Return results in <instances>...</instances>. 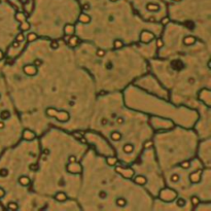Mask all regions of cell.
Here are the masks:
<instances>
[{
    "instance_id": "obj_50",
    "label": "cell",
    "mask_w": 211,
    "mask_h": 211,
    "mask_svg": "<svg viewBox=\"0 0 211 211\" xmlns=\"http://www.w3.org/2000/svg\"><path fill=\"white\" fill-rule=\"evenodd\" d=\"M118 124H122V123H124V120H123V118H118Z\"/></svg>"
},
{
    "instance_id": "obj_15",
    "label": "cell",
    "mask_w": 211,
    "mask_h": 211,
    "mask_svg": "<svg viewBox=\"0 0 211 211\" xmlns=\"http://www.w3.org/2000/svg\"><path fill=\"white\" fill-rule=\"evenodd\" d=\"M55 199L57 201H60V202H64L67 200V195L65 193H58L57 195L55 196Z\"/></svg>"
},
{
    "instance_id": "obj_37",
    "label": "cell",
    "mask_w": 211,
    "mask_h": 211,
    "mask_svg": "<svg viewBox=\"0 0 211 211\" xmlns=\"http://www.w3.org/2000/svg\"><path fill=\"white\" fill-rule=\"evenodd\" d=\"M152 140H148V141H146V142L144 143V148H145V149L152 147Z\"/></svg>"
},
{
    "instance_id": "obj_24",
    "label": "cell",
    "mask_w": 211,
    "mask_h": 211,
    "mask_svg": "<svg viewBox=\"0 0 211 211\" xmlns=\"http://www.w3.org/2000/svg\"><path fill=\"white\" fill-rule=\"evenodd\" d=\"M9 116H10V113H9V111H7V110H3V111L0 112V118L2 120L9 118Z\"/></svg>"
},
{
    "instance_id": "obj_51",
    "label": "cell",
    "mask_w": 211,
    "mask_h": 211,
    "mask_svg": "<svg viewBox=\"0 0 211 211\" xmlns=\"http://www.w3.org/2000/svg\"><path fill=\"white\" fill-rule=\"evenodd\" d=\"M148 20H149L150 22H154V18H149V19H148Z\"/></svg>"
},
{
    "instance_id": "obj_20",
    "label": "cell",
    "mask_w": 211,
    "mask_h": 211,
    "mask_svg": "<svg viewBox=\"0 0 211 211\" xmlns=\"http://www.w3.org/2000/svg\"><path fill=\"white\" fill-rule=\"evenodd\" d=\"M15 18L19 22H23V21H26V15L24 12H17Z\"/></svg>"
},
{
    "instance_id": "obj_7",
    "label": "cell",
    "mask_w": 211,
    "mask_h": 211,
    "mask_svg": "<svg viewBox=\"0 0 211 211\" xmlns=\"http://www.w3.org/2000/svg\"><path fill=\"white\" fill-rule=\"evenodd\" d=\"M201 173H202V170L201 169H198L196 172L192 173L190 175V179H191L192 183H198V182L201 181Z\"/></svg>"
},
{
    "instance_id": "obj_1",
    "label": "cell",
    "mask_w": 211,
    "mask_h": 211,
    "mask_svg": "<svg viewBox=\"0 0 211 211\" xmlns=\"http://www.w3.org/2000/svg\"><path fill=\"white\" fill-rule=\"evenodd\" d=\"M46 112L48 116L56 118L59 122H63V123L68 122L69 118H70V114H69L67 111H65V110H63V111H58L57 109L53 108V107H48V108H46Z\"/></svg>"
},
{
    "instance_id": "obj_10",
    "label": "cell",
    "mask_w": 211,
    "mask_h": 211,
    "mask_svg": "<svg viewBox=\"0 0 211 211\" xmlns=\"http://www.w3.org/2000/svg\"><path fill=\"white\" fill-rule=\"evenodd\" d=\"M78 19H80V22H82V24H88L91 22V17L89 15L84 14V12H82L80 15V17H78Z\"/></svg>"
},
{
    "instance_id": "obj_36",
    "label": "cell",
    "mask_w": 211,
    "mask_h": 211,
    "mask_svg": "<svg viewBox=\"0 0 211 211\" xmlns=\"http://www.w3.org/2000/svg\"><path fill=\"white\" fill-rule=\"evenodd\" d=\"M179 180V175H177V174H173L172 176H171V181H173V182H177Z\"/></svg>"
},
{
    "instance_id": "obj_9",
    "label": "cell",
    "mask_w": 211,
    "mask_h": 211,
    "mask_svg": "<svg viewBox=\"0 0 211 211\" xmlns=\"http://www.w3.org/2000/svg\"><path fill=\"white\" fill-rule=\"evenodd\" d=\"M64 32H65L66 35H68V36H71V35H74V26L71 25V24H66L65 27H64Z\"/></svg>"
},
{
    "instance_id": "obj_25",
    "label": "cell",
    "mask_w": 211,
    "mask_h": 211,
    "mask_svg": "<svg viewBox=\"0 0 211 211\" xmlns=\"http://www.w3.org/2000/svg\"><path fill=\"white\" fill-rule=\"evenodd\" d=\"M7 208H8L9 210H18L19 205L17 204L16 202H9L8 204H7Z\"/></svg>"
},
{
    "instance_id": "obj_18",
    "label": "cell",
    "mask_w": 211,
    "mask_h": 211,
    "mask_svg": "<svg viewBox=\"0 0 211 211\" xmlns=\"http://www.w3.org/2000/svg\"><path fill=\"white\" fill-rule=\"evenodd\" d=\"M123 149H124V152H126V154H131V152H133V150H134V145L128 143V144H125V145H124Z\"/></svg>"
},
{
    "instance_id": "obj_5",
    "label": "cell",
    "mask_w": 211,
    "mask_h": 211,
    "mask_svg": "<svg viewBox=\"0 0 211 211\" xmlns=\"http://www.w3.org/2000/svg\"><path fill=\"white\" fill-rule=\"evenodd\" d=\"M67 169H68V172L75 173V174L82 172V166L77 163V162H74V163H69L68 165H67Z\"/></svg>"
},
{
    "instance_id": "obj_27",
    "label": "cell",
    "mask_w": 211,
    "mask_h": 211,
    "mask_svg": "<svg viewBox=\"0 0 211 211\" xmlns=\"http://www.w3.org/2000/svg\"><path fill=\"white\" fill-rule=\"evenodd\" d=\"M191 202H192V204H193V206H198L200 203V200L197 196H193V197L191 198Z\"/></svg>"
},
{
    "instance_id": "obj_21",
    "label": "cell",
    "mask_w": 211,
    "mask_h": 211,
    "mask_svg": "<svg viewBox=\"0 0 211 211\" xmlns=\"http://www.w3.org/2000/svg\"><path fill=\"white\" fill-rule=\"evenodd\" d=\"M116 205L120 207H125L127 205V200L124 199V198H118V199H116Z\"/></svg>"
},
{
    "instance_id": "obj_6",
    "label": "cell",
    "mask_w": 211,
    "mask_h": 211,
    "mask_svg": "<svg viewBox=\"0 0 211 211\" xmlns=\"http://www.w3.org/2000/svg\"><path fill=\"white\" fill-rule=\"evenodd\" d=\"M23 70H24V72H25L27 75H29V76H34V75H36L37 72H38L36 67H35L34 65H30V64L24 66Z\"/></svg>"
},
{
    "instance_id": "obj_16",
    "label": "cell",
    "mask_w": 211,
    "mask_h": 211,
    "mask_svg": "<svg viewBox=\"0 0 211 211\" xmlns=\"http://www.w3.org/2000/svg\"><path fill=\"white\" fill-rule=\"evenodd\" d=\"M31 25L28 21H23V22H21V25H20V29L23 30V31H28L30 29Z\"/></svg>"
},
{
    "instance_id": "obj_39",
    "label": "cell",
    "mask_w": 211,
    "mask_h": 211,
    "mask_svg": "<svg viewBox=\"0 0 211 211\" xmlns=\"http://www.w3.org/2000/svg\"><path fill=\"white\" fill-rule=\"evenodd\" d=\"M164 46L163 40H162L161 38L157 39V46H158V48H162V46Z\"/></svg>"
},
{
    "instance_id": "obj_41",
    "label": "cell",
    "mask_w": 211,
    "mask_h": 211,
    "mask_svg": "<svg viewBox=\"0 0 211 211\" xmlns=\"http://www.w3.org/2000/svg\"><path fill=\"white\" fill-rule=\"evenodd\" d=\"M29 168L32 169V170H37V169H38V167H37L36 164H31V165L29 166Z\"/></svg>"
},
{
    "instance_id": "obj_26",
    "label": "cell",
    "mask_w": 211,
    "mask_h": 211,
    "mask_svg": "<svg viewBox=\"0 0 211 211\" xmlns=\"http://www.w3.org/2000/svg\"><path fill=\"white\" fill-rule=\"evenodd\" d=\"M123 46H124L123 41H120V39H116V40H114V42H113L114 48L118 50V48H123Z\"/></svg>"
},
{
    "instance_id": "obj_2",
    "label": "cell",
    "mask_w": 211,
    "mask_h": 211,
    "mask_svg": "<svg viewBox=\"0 0 211 211\" xmlns=\"http://www.w3.org/2000/svg\"><path fill=\"white\" fill-rule=\"evenodd\" d=\"M177 198V194L175 191L170 190V188H164L160 193V199L164 200L166 202H170Z\"/></svg>"
},
{
    "instance_id": "obj_22",
    "label": "cell",
    "mask_w": 211,
    "mask_h": 211,
    "mask_svg": "<svg viewBox=\"0 0 211 211\" xmlns=\"http://www.w3.org/2000/svg\"><path fill=\"white\" fill-rule=\"evenodd\" d=\"M120 138H122V134H120V132L116 131V132H112L111 133V139L114 141H118L120 140Z\"/></svg>"
},
{
    "instance_id": "obj_4",
    "label": "cell",
    "mask_w": 211,
    "mask_h": 211,
    "mask_svg": "<svg viewBox=\"0 0 211 211\" xmlns=\"http://www.w3.org/2000/svg\"><path fill=\"white\" fill-rule=\"evenodd\" d=\"M154 34L152 32L147 31V30H144V31L141 32L140 34V41L143 43H149L152 40L154 39Z\"/></svg>"
},
{
    "instance_id": "obj_11",
    "label": "cell",
    "mask_w": 211,
    "mask_h": 211,
    "mask_svg": "<svg viewBox=\"0 0 211 211\" xmlns=\"http://www.w3.org/2000/svg\"><path fill=\"white\" fill-rule=\"evenodd\" d=\"M146 9L149 10V12H159L160 5L154 4V3H147V4H146Z\"/></svg>"
},
{
    "instance_id": "obj_34",
    "label": "cell",
    "mask_w": 211,
    "mask_h": 211,
    "mask_svg": "<svg viewBox=\"0 0 211 211\" xmlns=\"http://www.w3.org/2000/svg\"><path fill=\"white\" fill-rule=\"evenodd\" d=\"M96 54H97L98 57H104V56H105V51L102 50V48H98Z\"/></svg>"
},
{
    "instance_id": "obj_14",
    "label": "cell",
    "mask_w": 211,
    "mask_h": 211,
    "mask_svg": "<svg viewBox=\"0 0 211 211\" xmlns=\"http://www.w3.org/2000/svg\"><path fill=\"white\" fill-rule=\"evenodd\" d=\"M196 42V38L194 36H187L183 39V43L185 46H192Z\"/></svg>"
},
{
    "instance_id": "obj_47",
    "label": "cell",
    "mask_w": 211,
    "mask_h": 211,
    "mask_svg": "<svg viewBox=\"0 0 211 211\" xmlns=\"http://www.w3.org/2000/svg\"><path fill=\"white\" fill-rule=\"evenodd\" d=\"M4 123H3V120H0V130L1 129H3V128H4Z\"/></svg>"
},
{
    "instance_id": "obj_44",
    "label": "cell",
    "mask_w": 211,
    "mask_h": 211,
    "mask_svg": "<svg viewBox=\"0 0 211 211\" xmlns=\"http://www.w3.org/2000/svg\"><path fill=\"white\" fill-rule=\"evenodd\" d=\"M12 46H14V48H19V46H20V42H18V41H15L14 43H12Z\"/></svg>"
},
{
    "instance_id": "obj_31",
    "label": "cell",
    "mask_w": 211,
    "mask_h": 211,
    "mask_svg": "<svg viewBox=\"0 0 211 211\" xmlns=\"http://www.w3.org/2000/svg\"><path fill=\"white\" fill-rule=\"evenodd\" d=\"M72 136H74L76 139H80L82 137V132H78V131H74V132H72Z\"/></svg>"
},
{
    "instance_id": "obj_33",
    "label": "cell",
    "mask_w": 211,
    "mask_h": 211,
    "mask_svg": "<svg viewBox=\"0 0 211 211\" xmlns=\"http://www.w3.org/2000/svg\"><path fill=\"white\" fill-rule=\"evenodd\" d=\"M51 48H52L53 50H57V48H59V43H58V41L53 40L52 42H51Z\"/></svg>"
},
{
    "instance_id": "obj_19",
    "label": "cell",
    "mask_w": 211,
    "mask_h": 211,
    "mask_svg": "<svg viewBox=\"0 0 211 211\" xmlns=\"http://www.w3.org/2000/svg\"><path fill=\"white\" fill-rule=\"evenodd\" d=\"M106 163L108 164L109 166H114V165H116V163H118V159L114 157H107Z\"/></svg>"
},
{
    "instance_id": "obj_35",
    "label": "cell",
    "mask_w": 211,
    "mask_h": 211,
    "mask_svg": "<svg viewBox=\"0 0 211 211\" xmlns=\"http://www.w3.org/2000/svg\"><path fill=\"white\" fill-rule=\"evenodd\" d=\"M7 174H8V170L7 169H1L0 170V176L1 177H5V176H7Z\"/></svg>"
},
{
    "instance_id": "obj_13",
    "label": "cell",
    "mask_w": 211,
    "mask_h": 211,
    "mask_svg": "<svg viewBox=\"0 0 211 211\" xmlns=\"http://www.w3.org/2000/svg\"><path fill=\"white\" fill-rule=\"evenodd\" d=\"M134 181H135V183L139 184V185H143V184H145L146 182H147V179H146L144 176H141L140 175V176H137L136 178H135Z\"/></svg>"
},
{
    "instance_id": "obj_48",
    "label": "cell",
    "mask_w": 211,
    "mask_h": 211,
    "mask_svg": "<svg viewBox=\"0 0 211 211\" xmlns=\"http://www.w3.org/2000/svg\"><path fill=\"white\" fill-rule=\"evenodd\" d=\"M78 140H80V142H82V143H84V144H86V139H84V137H82V138H80V139H78Z\"/></svg>"
},
{
    "instance_id": "obj_53",
    "label": "cell",
    "mask_w": 211,
    "mask_h": 211,
    "mask_svg": "<svg viewBox=\"0 0 211 211\" xmlns=\"http://www.w3.org/2000/svg\"><path fill=\"white\" fill-rule=\"evenodd\" d=\"M110 1H112V2H116V1H118V0H110Z\"/></svg>"
},
{
    "instance_id": "obj_32",
    "label": "cell",
    "mask_w": 211,
    "mask_h": 211,
    "mask_svg": "<svg viewBox=\"0 0 211 211\" xmlns=\"http://www.w3.org/2000/svg\"><path fill=\"white\" fill-rule=\"evenodd\" d=\"M177 205L179 207H183L185 205V200L182 199V198H178V200H177Z\"/></svg>"
},
{
    "instance_id": "obj_28",
    "label": "cell",
    "mask_w": 211,
    "mask_h": 211,
    "mask_svg": "<svg viewBox=\"0 0 211 211\" xmlns=\"http://www.w3.org/2000/svg\"><path fill=\"white\" fill-rule=\"evenodd\" d=\"M180 167H181L182 169H187L191 167V162L188 161H185V162H182V163H180Z\"/></svg>"
},
{
    "instance_id": "obj_46",
    "label": "cell",
    "mask_w": 211,
    "mask_h": 211,
    "mask_svg": "<svg viewBox=\"0 0 211 211\" xmlns=\"http://www.w3.org/2000/svg\"><path fill=\"white\" fill-rule=\"evenodd\" d=\"M3 58H4V54H3L2 51L0 50V61H1V60H2Z\"/></svg>"
},
{
    "instance_id": "obj_29",
    "label": "cell",
    "mask_w": 211,
    "mask_h": 211,
    "mask_svg": "<svg viewBox=\"0 0 211 211\" xmlns=\"http://www.w3.org/2000/svg\"><path fill=\"white\" fill-rule=\"evenodd\" d=\"M24 8H25V10H26V12H32V8H33V7H32V4H31V3L27 2L25 5H24Z\"/></svg>"
},
{
    "instance_id": "obj_54",
    "label": "cell",
    "mask_w": 211,
    "mask_h": 211,
    "mask_svg": "<svg viewBox=\"0 0 211 211\" xmlns=\"http://www.w3.org/2000/svg\"><path fill=\"white\" fill-rule=\"evenodd\" d=\"M0 3H1V0H0Z\"/></svg>"
},
{
    "instance_id": "obj_3",
    "label": "cell",
    "mask_w": 211,
    "mask_h": 211,
    "mask_svg": "<svg viewBox=\"0 0 211 211\" xmlns=\"http://www.w3.org/2000/svg\"><path fill=\"white\" fill-rule=\"evenodd\" d=\"M116 171L118 173V174L122 175L124 178H127V179L132 178V177L134 176V174H135V171L133 170V169H131V168L125 169V168H123V167H120V166L116 167Z\"/></svg>"
},
{
    "instance_id": "obj_8",
    "label": "cell",
    "mask_w": 211,
    "mask_h": 211,
    "mask_svg": "<svg viewBox=\"0 0 211 211\" xmlns=\"http://www.w3.org/2000/svg\"><path fill=\"white\" fill-rule=\"evenodd\" d=\"M35 137H36V136H35L34 132L30 131L29 129H24V131H23V138L25 139V140L31 141V140H33Z\"/></svg>"
},
{
    "instance_id": "obj_43",
    "label": "cell",
    "mask_w": 211,
    "mask_h": 211,
    "mask_svg": "<svg viewBox=\"0 0 211 211\" xmlns=\"http://www.w3.org/2000/svg\"><path fill=\"white\" fill-rule=\"evenodd\" d=\"M4 195H5V192H4V190H3V188H1V187H0V198H2Z\"/></svg>"
},
{
    "instance_id": "obj_30",
    "label": "cell",
    "mask_w": 211,
    "mask_h": 211,
    "mask_svg": "<svg viewBox=\"0 0 211 211\" xmlns=\"http://www.w3.org/2000/svg\"><path fill=\"white\" fill-rule=\"evenodd\" d=\"M16 40L18 41V42H23L24 40H25V37H24L23 33H20V34L17 35L16 37Z\"/></svg>"
},
{
    "instance_id": "obj_38",
    "label": "cell",
    "mask_w": 211,
    "mask_h": 211,
    "mask_svg": "<svg viewBox=\"0 0 211 211\" xmlns=\"http://www.w3.org/2000/svg\"><path fill=\"white\" fill-rule=\"evenodd\" d=\"M169 21H170V19H169L168 17H165L164 19H162V24H163V25H167V24L169 23Z\"/></svg>"
},
{
    "instance_id": "obj_12",
    "label": "cell",
    "mask_w": 211,
    "mask_h": 211,
    "mask_svg": "<svg viewBox=\"0 0 211 211\" xmlns=\"http://www.w3.org/2000/svg\"><path fill=\"white\" fill-rule=\"evenodd\" d=\"M78 41H80V39L77 38L76 36H74V35H71V37H69V39H68L69 46H72V48H74V46H77V43H78Z\"/></svg>"
},
{
    "instance_id": "obj_23",
    "label": "cell",
    "mask_w": 211,
    "mask_h": 211,
    "mask_svg": "<svg viewBox=\"0 0 211 211\" xmlns=\"http://www.w3.org/2000/svg\"><path fill=\"white\" fill-rule=\"evenodd\" d=\"M38 38V36H37L36 33H34V32H32V33H29L27 36V39L29 42H32V41H35L36 39Z\"/></svg>"
},
{
    "instance_id": "obj_45",
    "label": "cell",
    "mask_w": 211,
    "mask_h": 211,
    "mask_svg": "<svg viewBox=\"0 0 211 211\" xmlns=\"http://www.w3.org/2000/svg\"><path fill=\"white\" fill-rule=\"evenodd\" d=\"M100 197L105 198V197H106V193H105V192H100Z\"/></svg>"
},
{
    "instance_id": "obj_17",
    "label": "cell",
    "mask_w": 211,
    "mask_h": 211,
    "mask_svg": "<svg viewBox=\"0 0 211 211\" xmlns=\"http://www.w3.org/2000/svg\"><path fill=\"white\" fill-rule=\"evenodd\" d=\"M19 182H20V184H22L23 186H27L28 184L30 183V179L27 176H22L19 178Z\"/></svg>"
},
{
    "instance_id": "obj_49",
    "label": "cell",
    "mask_w": 211,
    "mask_h": 211,
    "mask_svg": "<svg viewBox=\"0 0 211 211\" xmlns=\"http://www.w3.org/2000/svg\"><path fill=\"white\" fill-rule=\"evenodd\" d=\"M89 8H90V5H89L88 3H86V4L84 5V10H86V9H89Z\"/></svg>"
},
{
    "instance_id": "obj_52",
    "label": "cell",
    "mask_w": 211,
    "mask_h": 211,
    "mask_svg": "<svg viewBox=\"0 0 211 211\" xmlns=\"http://www.w3.org/2000/svg\"><path fill=\"white\" fill-rule=\"evenodd\" d=\"M44 154H48V149H46V150H44Z\"/></svg>"
},
{
    "instance_id": "obj_40",
    "label": "cell",
    "mask_w": 211,
    "mask_h": 211,
    "mask_svg": "<svg viewBox=\"0 0 211 211\" xmlns=\"http://www.w3.org/2000/svg\"><path fill=\"white\" fill-rule=\"evenodd\" d=\"M74 162H76V157L75 156H70L69 157V163H74Z\"/></svg>"
},
{
    "instance_id": "obj_42",
    "label": "cell",
    "mask_w": 211,
    "mask_h": 211,
    "mask_svg": "<svg viewBox=\"0 0 211 211\" xmlns=\"http://www.w3.org/2000/svg\"><path fill=\"white\" fill-rule=\"evenodd\" d=\"M34 65L35 66H40V65H42V61H41V60H35V61H34Z\"/></svg>"
}]
</instances>
